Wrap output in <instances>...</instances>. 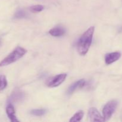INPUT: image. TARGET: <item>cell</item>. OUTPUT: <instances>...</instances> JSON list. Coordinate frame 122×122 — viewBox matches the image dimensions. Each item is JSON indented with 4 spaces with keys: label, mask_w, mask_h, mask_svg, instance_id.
Instances as JSON below:
<instances>
[{
    "label": "cell",
    "mask_w": 122,
    "mask_h": 122,
    "mask_svg": "<svg viewBox=\"0 0 122 122\" xmlns=\"http://www.w3.org/2000/svg\"><path fill=\"white\" fill-rule=\"evenodd\" d=\"M25 17H26V13L22 10H19L18 11H17L14 15V17L16 19H22Z\"/></svg>",
    "instance_id": "cell-15"
},
{
    "label": "cell",
    "mask_w": 122,
    "mask_h": 122,
    "mask_svg": "<svg viewBox=\"0 0 122 122\" xmlns=\"http://www.w3.org/2000/svg\"><path fill=\"white\" fill-rule=\"evenodd\" d=\"M6 113H7V116H8V118L11 120V122H19V120L17 119V117L15 116V112L14 107L11 103H9V104L7 106V108H6Z\"/></svg>",
    "instance_id": "cell-8"
},
{
    "label": "cell",
    "mask_w": 122,
    "mask_h": 122,
    "mask_svg": "<svg viewBox=\"0 0 122 122\" xmlns=\"http://www.w3.org/2000/svg\"><path fill=\"white\" fill-rule=\"evenodd\" d=\"M117 106V101L116 100H112L107 102L104 107L102 110V114H103V118L104 121L108 120L111 117Z\"/></svg>",
    "instance_id": "cell-3"
},
{
    "label": "cell",
    "mask_w": 122,
    "mask_h": 122,
    "mask_svg": "<svg viewBox=\"0 0 122 122\" xmlns=\"http://www.w3.org/2000/svg\"><path fill=\"white\" fill-rule=\"evenodd\" d=\"M23 98V94L19 89H15L10 98L11 102H17Z\"/></svg>",
    "instance_id": "cell-10"
},
{
    "label": "cell",
    "mask_w": 122,
    "mask_h": 122,
    "mask_svg": "<svg viewBox=\"0 0 122 122\" xmlns=\"http://www.w3.org/2000/svg\"><path fill=\"white\" fill-rule=\"evenodd\" d=\"M67 77V74L62 73L54 76L47 82V86L50 88H55L60 85L64 82Z\"/></svg>",
    "instance_id": "cell-4"
},
{
    "label": "cell",
    "mask_w": 122,
    "mask_h": 122,
    "mask_svg": "<svg viewBox=\"0 0 122 122\" xmlns=\"http://www.w3.org/2000/svg\"><path fill=\"white\" fill-rule=\"evenodd\" d=\"M86 85V81L84 79H81L79 81H77V82H75L73 84H71L70 86V87L69 88L67 91L68 94H71L73 92L75 91H76V89H77L78 88H82L84 86Z\"/></svg>",
    "instance_id": "cell-7"
},
{
    "label": "cell",
    "mask_w": 122,
    "mask_h": 122,
    "mask_svg": "<svg viewBox=\"0 0 122 122\" xmlns=\"http://www.w3.org/2000/svg\"><path fill=\"white\" fill-rule=\"evenodd\" d=\"M88 116H89V120L91 122H104L103 116H101L100 112L98 111L96 108L91 107L89 110L88 112Z\"/></svg>",
    "instance_id": "cell-5"
},
{
    "label": "cell",
    "mask_w": 122,
    "mask_h": 122,
    "mask_svg": "<svg viewBox=\"0 0 122 122\" xmlns=\"http://www.w3.org/2000/svg\"><path fill=\"white\" fill-rule=\"evenodd\" d=\"M94 30L95 27L91 26L83 33L79 39L77 44V49L79 54L81 56H85L88 52L92 41Z\"/></svg>",
    "instance_id": "cell-1"
},
{
    "label": "cell",
    "mask_w": 122,
    "mask_h": 122,
    "mask_svg": "<svg viewBox=\"0 0 122 122\" xmlns=\"http://www.w3.org/2000/svg\"><path fill=\"white\" fill-rule=\"evenodd\" d=\"M26 52L27 50L26 49L21 46H17L0 62V67L6 66L17 61L19 59L22 58L26 54Z\"/></svg>",
    "instance_id": "cell-2"
},
{
    "label": "cell",
    "mask_w": 122,
    "mask_h": 122,
    "mask_svg": "<svg viewBox=\"0 0 122 122\" xmlns=\"http://www.w3.org/2000/svg\"><path fill=\"white\" fill-rule=\"evenodd\" d=\"M120 57H121V53L119 52H114L107 54L105 56V63L107 65H110L117 61Z\"/></svg>",
    "instance_id": "cell-6"
},
{
    "label": "cell",
    "mask_w": 122,
    "mask_h": 122,
    "mask_svg": "<svg viewBox=\"0 0 122 122\" xmlns=\"http://www.w3.org/2000/svg\"><path fill=\"white\" fill-rule=\"evenodd\" d=\"M65 32V29L60 26H57V27H54L49 31V33L52 36L54 37L61 36L64 35Z\"/></svg>",
    "instance_id": "cell-9"
},
{
    "label": "cell",
    "mask_w": 122,
    "mask_h": 122,
    "mask_svg": "<svg viewBox=\"0 0 122 122\" xmlns=\"http://www.w3.org/2000/svg\"><path fill=\"white\" fill-rule=\"evenodd\" d=\"M7 86V81L4 75L0 76V91L4 90Z\"/></svg>",
    "instance_id": "cell-12"
},
{
    "label": "cell",
    "mask_w": 122,
    "mask_h": 122,
    "mask_svg": "<svg viewBox=\"0 0 122 122\" xmlns=\"http://www.w3.org/2000/svg\"><path fill=\"white\" fill-rule=\"evenodd\" d=\"M46 112V110L45 109H35L31 111V114L35 116H42Z\"/></svg>",
    "instance_id": "cell-13"
},
{
    "label": "cell",
    "mask_w": 122,
    "mask_h": 122,
    "mask_svg": "<svg viewBox=\"0 0 122 122\" xmlns=\"http://www.w3.org/2000/svg\"><path fill=\"white\" fill-rule=\"evenodd\" d=\"M44 6L42 5H35L30 7V10L33 13H39L44 10Z\"/></svg>",
    "instance_id": "cell-14"
},
{
    "label": "cell",
    "mask_w": 122,
    "mask_h": 122,
    "mask_svg": "<svg viewBox=\"0 0 122 122\" xmlns=\"http://www.w3.org/2000/svg\"><path fill=\"white\" fill-rule=\"evenodd\" d=\"M84 113L83 112L82 110L79 111L78 112L74 114L73 116L70 119V122H80L83 118Z\"/></svg>",
    "instance_id": "cell-11"
}]
</instances>
